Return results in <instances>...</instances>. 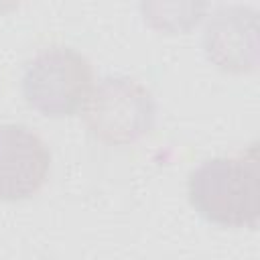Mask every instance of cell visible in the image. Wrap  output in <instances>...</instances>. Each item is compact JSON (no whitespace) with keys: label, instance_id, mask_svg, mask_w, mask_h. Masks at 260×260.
I'll return each instance as SVG.
<instances>
[{"label":"cell","instance_id":"5","mask_svg":"<svg viewBox=\"0 0 260 260\" xmlns=\"http://www.w3.org/2000/svg\"><path fill=\"white\" fill-rule=\"evenodd\" d=\"M51 150L24 124L0 126V201H22L37 195L49 177Z\"/></svg>","mask_w":260,"mask_h":260},{"label":"cell","instance_id":"3","mask_svg":"<svg viewBox=\"0 0 260 260\" xmlns=\"http://www.w3.org/2000/svg\"><path fill=\"white\" fill-rule=\"evenodd\" d=\"M93 87L87 57L63 45L39 51L24 67L20 89L24 102L47 118L77 114Z\"/></svg>","mask_w":260,"mask_h":260},{"label":"cell","instance_id":"7","mask_svg":"<svg viewBox=\"0 0 260 260\" xmlns=\"http://www.w3.org/2000/svg\"><path fill=\"white\" fill-rule=\"evenodd\" d=\"M22 2H24V0H0V14H4V12H10V10L18 8Z\"/></svg>","mask_w":260,"mask_h":260},{"label":"cell","instance_id":"2","mask_svg":"<svg viewBox=\"0 0 260 260\" xmlns=\"http://www.w3.org/2000/svg\"><path fill=\"white\" fill-rule=\"evenodd\" d=\"M156 102L150 89L130 75H106L83 104V122L93 138L110 146H128L150 134Z\"/></svg>","mask_w":260,"mask_h":260},{"label":"cell","instance_id":"6","mask_svg":"<svg viewBox=\"0 0 260 260\" xmlns=\"http://www.w3.org/2000/svg\"><path fill=\"white\" fill-rule=\"evenodd\" d=\"M209 0H138L146 26L162 35H187L207 14Z\"/></svg>","mask_w":260,"mask_h":260},{"label":"cell","instance_id":"1","mask_svg":"<svg viewBox=\"0 0 260 260\" xmlns=\"http://www.w3.org/2000/svg\"><path fill=\"white\" fill-rule=\"evenodd\" d=\"M187 195L205 221L228 230H256L260 217L256 144L240 154L213 156L197 165L189 175Z\"/></svg>","mask_w":260,"mask_h":260},{"label":"cell","instance_id":"4","mask_svg":"<svg viewBox=\"0 0 260 260\" xmlns=\"http://www.w3.org/2000/svg\"><path fill=\"white\" fill-rule=\"evenodd\" d=\"M205 59L223 73L244 75L258 67V14L248 4L219 6L203 30Z\"/></svg>","mask_w":260,"mask_h":260}]
</instances>
